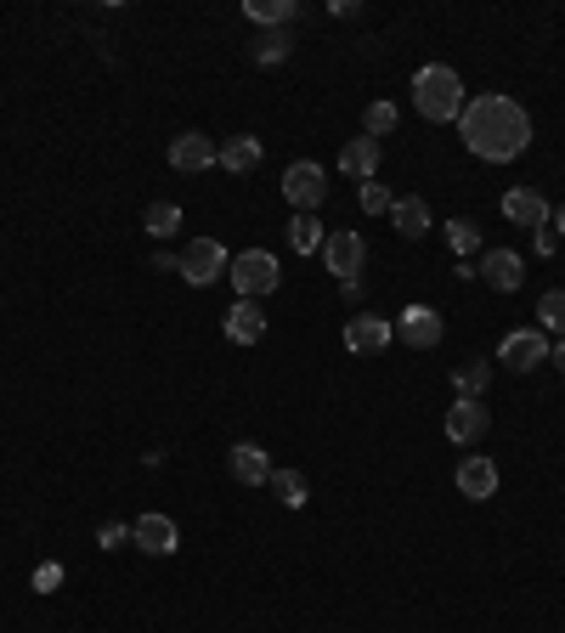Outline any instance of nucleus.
I'll return each instance as SVG.
<instances>
[{
    "instance_id": "1",
    "label": "nucleus",
    "mask_w": 565,
    "mask_h": 633,
    "mask_svg": "<svg viewBox=\"0 0 565 633\" xmlns=\"http://www.w3.org/2000/svg\"><path fill=\"white\" fill-rule=\"evenodd\" d=\"M458 130H463V148L487 159V165H509L532 148V114L509 96L487 91V96H469L463 114H458Z\"/></svg>"
},
{
    "instance_id": "2",
    "label": "nucleus",
    "mask_w": 565,
    "mask_h": 633,
    "mask_svg": "<svg viewBox=\"0 0 565 633\" xmlns=\"http://www.w3.org/2000/svg\"><path fill=\"white\" fill-rule=\"evenodd\" d=\"M413 103H418V114L430 119V125H452L463 114V80H458V68L424 63L413 74Z\"/></svg>"
},
{
    "instance_id": "3",
    "label": "nucleus",
    "mask_w": 565,
    "mask_h": 633,
    "mask_svg": "<svg viewBox=\"0 0 565 633\" xmlns=\"http://www.w3.org/2000/svg\"><path fill=\"white\" fill-rule=\"evenodd\" d=\"M226 277H232V288H238V300H260V295H271V288L282 283V266L266 250H244L238 261L226 266Z\"/></svg>"
},
{
    "instance_id": "4",
    "label": "nucleus",
    "mask_w": 565,
    "mask_h": 633,
    "mask_svg": "<svg viewBox=\"0 0 565 633\" xmlns=\"http://www.w3.org/2000/svg\"><path fill=\"white\" fill-rule=\"evenodd\" d=\"M548 334L543 328H509L503 334V346H498V362H509L514 373H532V368H543L548 362Z\"/></svg>"
},
{
    "instance_id": "5",
    "label": "nucleus",
    "mask_w": 565,
    "mask_h": 633,
    "mask_svg": "<svg viewBox=\"0 0 565 633\" xmlns=\"http://www.w3.org/2000/svg\"><path fill=\"white\" fill-rule=\"evenodd\" d=\"M282 199H289L300 215H311V210L328 199V176H322V165L300 159V165H289V170H282Z\"/></svg>"
},
{
    "instance_id": "6",
    "label": "nucleus",
    "mask_w": 565,
    "mask_h": 633,
    "mask_svg": "<svg viewBox=\"0 0 565 633\" xmlns=\"http://www.w3.org/2000/svg\"><path fill=\"white\" fill-rule=\"evenodd\" d=\"M226 266H232V261H226V250H221L215 238H193V243L181 250V277L193 283V288H204V283L226 277Z\"/></svg>"
},
{
    "instance_id": "7",
    "label": "nucleus",
    "mask_w": 565,
    "mask_h": 633,
    "mask_svg": "<svg viewBox=\"0 0 565 633\" xmlns=\"http://www.w3.org/2000/svg\"><path fill=\"white\" fill-rule=\"evenodd\" d=\"M317 255L328 261V272H334V277L356 283V272H362V261H367V243H362L356 232H328Z\"/></svg>"
},
{
    "instance_id": "8",
    "label": "nucleus",
    "mask_w": 565,
    "mask_h": 633,
    "mask_svg": "<svg viewBox=\"0 0 565 633\" xmlns=\"http://www.w3.org/2000/svg\"><path fill=\"white\" fill-rule=\"evenodd\" d=\"M391 334L402 339V346H413V351H430V346H441V312H430V306H407V312L391 323Z\"/></svg>"
},
{
    "instance_id": "9",
    "label": "nucleus",
    "mask_w": 565,
    "mask_h": 633,
    "mask_svg": "<svg viewBox=\"0 0 565 633\" xmlns=\"http://www.w3.org/2000/svg\"><path fill=\"white\" fill-rule=\"evenodd\" d=\"M170 165H175L181 176H199V170L221 165V148H215L204 130H181V136L170 141Z\"/></svg>"
},
{
    "instance_id": "10",
    "label": "nucleus",
    "mask_w": 565,
    "mask_h": 633,
    "mask_svg": "<svg viewBox=\"0 0 565 633\" xmlns=\"http://www.w3.org/2000/svg\"><path fill=\"white\" fill-rule=\"evenodd\" d=\"M130 538H136L141 555H153V560H164V555L181 549V531H175L170 515H141V520H130Z\"/></svg>"
},
{
    "instance_id": "11",
    "label": "nucleus",
    "mask_w": 565,
    "mask_h": 633,
    "mask_svg": "<svg viewBox=\"0 0 565 633\" xmlns=\"http://www.w3.org/2000/svg\"><path fill=\"white\" fill-rule=\"evenodd\" d=\"M391 339H396V334H391V323H385V317H373V312H362V317H351V323H345V346H351L356 357H380V351L391 346Z\"/></svg>"
},
{
    "instance_id": "12",
    "label": "nucleus",
    "mask_w": 565,
    "mask_h": 633,
    "mask_svg": "<svg viewBox=\"0 0 565 633\" xmlns=\"http://www.w3.org/2000/svg\"><path fill=\"white\" fill-rule=\"evenodd\" d=\"M221 328H226L232 346H260V339H266V312H260V300H238V306L226 312Z\"/></svg>"
},
{
    "instance_id": "13",
    "label": "nucleus",
    "mask_w": 565,
    "mask_h": 633,
    "mask_svg": "<svg viewBox=\"0 0 565 633\" xmlns=\"http://www.w3.org/2000/svg\"><path fill=\"white\" fill-rule=\"evenodd\" d=\"M487 430H492V413H487L481 402H452V408H447V435H452L458 447L481 442Z\"/></svg>"
},
{
    "instance_id": "14",
    "label": "nucleus",
    "mask_w": 565,
    "mask_h": 633,
    "mask_svg": "<svg viewBox=\"0 0 565 633\" xmlns=\"http://www.w3.org/2000/svg\"><path fill=\"white\" fill-rule=\"evenodd\" d=\"M503 215L514 221V226H548V199L537 187H514V192H503Z\"/></svg>"
},
{
    "instance_id": "15",
    "label": "nucleus",
    "mask_w": 565,
    "mask_h": 633,
    "mask_svg": "<svg viewBox=\"0 0 565 633\" xmlns=\"http://www.w3.org/2000/svg\"><path fill=\"white\" fill-rule=\"evenodd\" d=\"M452 481H458V493H463V498H476V504H481V498L498 493V464H492L487 453H476V458H463V464H458Z\"/></svg>"
},
{
    "instance_id": "16",
    "label": "nucleus",
    "mask_w": 565,
    "mask_h": 633,
    "mask_svg": "<svg viewBox=\"0 0 565 633\" xmlns=\"http://www.w3.org/2000/svg\"><path fill=\"white\" fill-rule=\"evenodd\" d=\"M481 277L498 288V295H514V288L526 283V266H521V255H514V250H487L481 255Z\"/></svg>"
},
{
    "instance_id": "17",
    "label": "nucleus",
    "mask_w": 565,
    "mask_h": 633,
    "mask_svg": "<svg viewBox=\"0 0 565 633\" xmlns=\"http://www.w3.org/2000/svg\"><path fill=\"white\" fill-rule=\"evenodd\" d=\"M226 470L238 475L244 486H266L271 481V464H266V447H255V442H238L226 453Z\"/></svg>"
},
{
    "instance_id": "18",
    "label": "nucleus",
    "mask_w": 565,
    "mask_h": 633,
    "mask_svg": "<svg viewBox=\"0 0 565 633\" xmlns=\"http://www.w3.org/2000/svg\"><path fill=\"white\" fill-rule=\"evenodd\" d=\"M340 170L356 176V181H373V176H380V141H373V136L345 141V148H340Z\"/></svg>"
},
{
    "instance_id": "19",
    "label": "nucleus",
    "mask_w": 565,
    "mask_h": 633,
    "mask_svg": "<svg viewBox=\"0 0 565 633\" xmlns=\"http://www.w3.org/2000/svg\"><path fill=\"white\" fill-rule=\"evenodd\" d=\"M487 384H492V368H487V362H458V368H452V391H458V402H481V397H487Z\"/></svg>"
},
{
    "instance_id": "20",
    "label": "nucleus",
    "mask_w": 565,
    "mask_h": 633,
    "mask_svg": "<svg viewBox=\"0 0 565 633\" xmlns=\"http://www.w3.org/2000/svg\"><path fill=\"white\" fill-rule=\"evenodd\" d=\"M391 221H396L402 238H424V232H430V204H424V199H396Z\"/></svg>"
},
{
    "instance_id": "21",
    "label": "nucleus",
    "mask_w": 565,
    "mask_h": 633,
    "mask_svg": "<svg viewBox=\"0 0 565 633\" xmlns=\"http://www.w3.org/2000/svg\"><path fill=\"white\" fill-rule=\"evenodd\" d=\"M221 165H226L232 176H249V170H260V141H255V136H232L226 148H221Z\"/></svg>"
},
{
    "instance_id": "22",
    "label": "nucleus",
    "mask_w": 565,
    "mask_h": 633,
    "mask_svg": "<svg viewBox=\"0 0 565 633\" xmlns=\"http://www.w3.org/2000/svg\"><path fill=\"white\" fill-rule=\"evenodd\" d=\"M266 486L282 498V509H306V475H300V470H271Z\"/></svg>"
},
{
    "instance_id": "23",
    "label": "nucleus",
    "mask_w": 565,
    "mask_h": 633,
    "mask_svg": "<svg viewBox=\"0 0 565 633\" xmlns=\"http://www.w3.org/2000/svg\"><path fill=\"white\" fill-rule=\"evenodd\" d=\"M244 12H249V23H260V29H282L300 7H295V0H249Z\"/></svg>"
},
{
    "instance_id": "24",
    "label": "nucleus",
    "mask_w": 565,
    "mask_h": 633,
    "mask_svg": "<svg viewBox=\"0 0 565 633\" xmlns=\"http://www.w3.org/2000/svg\"><path fill=\"white\" fill-rule=\"evenodd\" d=\"M249 57H255L260 68L282 63V57H289V34H282V29H266V34H255V45H249Z\"/></svg>"
},
{
    "instance_id": "25",
    "label": "nucleus",
    "mask_w": 565,
    "mask_h": 633,
    "mask_svg": "<svg viewBox=\"0 0 565 633\" xmlns=\"http://www.w3.org/2000/svg\"><path fill=\"white\" fill-rule=\"evenodd\" d=\"M289 243H295V255H317L322 250V221L317 215H295L289 221Z\"/></svg>"
},
{
    "instance_id": "26",
    "label": "nucleus",
    "mask_w": 565,
    "mask_h": 633,
    "mask_svg": "<svg viewBox=\"0 0 565 633\" xmlns=\"http://www.w3.org/2000/svg\"><path fill=\"white\" fill-rule=\"evenodd\" d=\"M537 328L543 334H565V288H548L537 300Z\"/></svg>"
},
{
    "instance_id": "27",
    "label": "nucleus",
    "mask_w": 565,
    "mask_h": 633,
    "mask_svg": "<svg viewBox=\"0 0 565 633\" xmlns=\"http://www.w3.org/2000/svg\"><path fill=\"white\" fill-rule=\"evenodd\" d=\"M141 226H148L153 238H170V232L181 226V204H170V199H159V204H148V215H141Z\"/></svg>"
},
{
    "instance_id": "28",
    "label": "nucleus",
    "mask_w": 565,
    "mask_h": 633,
    "mask_svg": "<svg viewBox=\"0 0 565 633\" xmlns=\"http://www.w3.org/2000/svg\"><path fill=\"white\" fill-rule=\"evenodd\" d=\"M396 119H402V114H396V103H367L362 130H367L373 141H380V136H391V130H396Z\"/></svg>"
},
{
    "instance_id": "29",
    "label": "nucleus",
    "mask_w": 565,
    "mask_h": 633,
    "mask_svg": "<svg viewBox=\"0 0 565 633\" xmlns=\"http://www.w3.org/2000/svg\"><path fill=\"white\" fill-rule=\"evenodd\" d=\"M447 243H452V255H476L481 250V226L476 221H447Z\"/></svg>"
},
{
    "instance_id": "30",
    "label": "nucleus",
    "mask_w": 565,
    "mask_h": 633,
    "mask_svg": "<svg viewBox=\"0 0 565 633\" xmlns=\"http://www.w3.org/2000/svg\"><path fill=\"white\" fill-rule=\"evenodd\" d=\"M356 204H362L367 215H391V204H396V199H391V187H385V181H362Z\"/></svg>"
},
{
    "instance_id": "31",
    "label": "nucleus",
    "mask_w": 565,
    "mask_h": 633,
    "mask_svg": "<svg viewBox=\"0 0 565 633\" xmlns=\"http://www.w3.org/2000/svg\"><path fill=\"white\" fill-rule=\"evenodd\" d=\"M63 589V566H40L34 571V594H57Z\"/></svg>"
},
{
    "instance_id": "32",
    "label": "nucleus",
    "mask_w": 565,
    "mask_h": 633,
    "mask_svg": "<svg viewBox=\"0 0 565 633\" xmlns=\"http://www.w3.org/2000/svg\"><path fill=\"white\" fill-rule=\"evenodd\" d=\"M125 538H130V526H125V520H108V526L97 531V544H103V549H119Z\"/></svg>"
},
{
    "instance_id": "33",
    "label": "nucleus",
    "mask_w": 565,
    "mask_h": 633,
    "mask_svg": "<svg viewBox=\"0 0 565 633\" xmlns=\"http://www.w3.org/2000/svg\"><path fill=\"white\" fill-rule=\"evenodd\" d=\"M554 243H559V232L554 226H537V255H554Z\"/></svg>"
},
{
    "instance_id": "34",
    "label": "nucleus",
    "mask_w": 565,
    "mask_h": 633,
    "mask_svg": "<svg viewBox=\"0 0 565 633\" xmlns=\"http://www.w3.org/2000/svg\"><path fill=\"white\" fill-rule=\"evenodd\" d=\"M153 272H181V255H153Z\"/></svg>"
},
{
    "instance_id": "35",
    "label": "nucleus",
    "mask_w": 565,
    "mask_h": 633,
    "mask_svg": "<svg viewBox=\"0 0 565 633\" xmlns=\"http://www.w3.org/2000/svg\"><path fill=\"white\" fill-rule=\"evenodd\" d=\"M548 362H554V373H565V339H559V346L548 351Z\"/></svg>"
},
{
    "instance_id": "36",
    "label": "nucleus",
    "mask_w": 565,
    "mask_h": 633,
    "mask_svg": "<svg viewBox=\"0 0 565 633\" xmlns=\"http://www.w3.org/2000/svg\"><path fill=\"white\" fill-rule=\"evenodd\" d=\"M554 232H559V238H565V204H559V215H554Z\"/></svg>"
}]
</instances>
